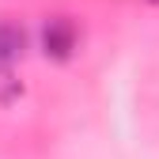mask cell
<instances>
[{"mask_svg": "<svg viewBox=\"0 0 159 159\" xmlns=\"http://www.w3.org/2000/svg\"><path fill=\"white\" fill-rule=\"evenodd\" d=\"M155 4H159V0H155Z\"/></svg>", "mask_w": 159, "mask_h": 159, "instance_id": "cell-3", "label": "cell"}, {"mask_svg": "<svg viewBox=\"0 0 159 159\" xmlns=\"http://www.w3.org/2000/svg\"><path fill=\"white\" fill-rule=\"evenodd\" d=\"M42 49H46V57H53V61H68V57L76 53V27H72V19H65V15L49 19V23L42 27Z\"/></svg>", "mask_w": 159, "mask_h": 159, "instance_id": "cell-1", "label": "cell"}, {"mask_svg": "<svg viewBox=\"0 0 159 159\" xmlns=\"http://www.w3.org/2000/svg\"><path fill=\"white\" fill-rule=\"evenodd\" d=\"M23 46H27L23 27H15V23H0V68L15 65L19 57H23Z\"/></svg>", "mask_w": 159, "mask_h": 159, "instance_id": "cell-2", "label": "cell"}]
</instances>
